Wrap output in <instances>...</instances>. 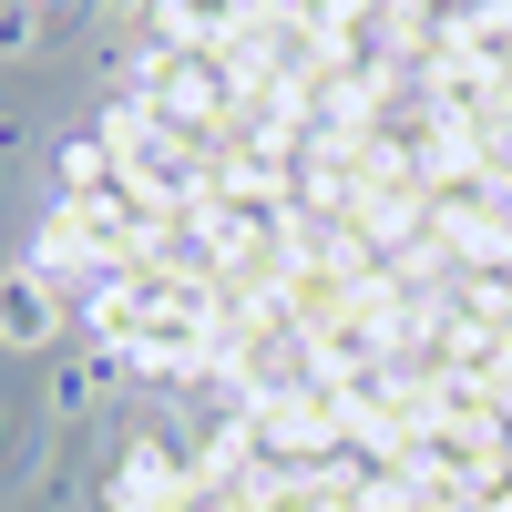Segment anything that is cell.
Instances as JSON below:
<instances>
[{
	"label": "cell",
	"mask_w": 512,
	"mask_h": 512,
	"mask_svg": "<svg viewBox=\"0 0 512 512\" xmlns=\"http://www.w3.org/2000/svg\"><path fill=\"white\" fill-rule=\"evenodd\" d=\"M31 277L154 390L103 512H512V0H164Z\"/></svg>",
	"instance_id": "6da1fadb"
},
{
	"label": "cell",
	"mask_w": 512,
	"mask_h": 512,
	"mask_svg": "<svg viewBox=\"0 0 512 512\" xmlns=\"http://www.w3.org/2000/svg\"><path fill=\"white\" fill-rule=\"evenodd\" d=\"M0 328H11V338H41V297L11 287V297H0Z\"/></svg>",
	"instance_id": "7a4b0ae2"
}]
</instances>
